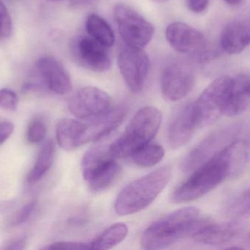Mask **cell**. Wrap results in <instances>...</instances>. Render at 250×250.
Segmentation results:
<instances>
[{
    "label": "cell",
    "instance_id": "obj_1",
    "mask_svg": "<svg viewBox=\"0 0 250 250\" xmlns=\"http://www.w3.org/2000/svg\"><path fill=\"white\" fill-rule=\"evenodd\" d=\"M248 161L247 144L235 139L214 158L194 170L190 177L174 191L171 201L185 204L202 198L226 179L239 175Z\"/></svg>",
    "mask_w": 250,
    "mask_h": 250
},
{
    "label": "cell",
    "instance_id": "obj_2",
    "mask_svg": "<svg viewBox=\"0 0 250 250\" xmlns=\"http://www.w3.org/2000/svg\"><path fill=\"white\" fill-rule=\"evenodd\" d=\"M207 220L201 218L196 207H185L170 213L152 223L141 237V246L145 250H160L174 245L195 230Z\"/></svg>",
    "mask_w": 250,
    "mask_h": 250
},
{
    "label": "cell",
    "instance_id": "obj_3",
    "mask_svg": "<svg viewBox=\"0 0 250 250\" xmlns=\"http://www.w3.org/2000/svg\"><path fill=\"white\" fill-rule=\"evenodd\" d=\"M171 176L172 167L166 165L131 182L116 199V213L130 215L145 209L163 192Z\"/></svg>",
    "mask_w": 250,
    "mask_h": 250
},
{
    "label": "cell",
    "instance_id": "obj_4",
    "mask_svg": "<svg viewBox=\"0 0 250 250\" xmlns=\"http://www.w3.org/2000/svg\"><path fill=\"white\" fill-rule=\"evenodd\" d=\"M161 112L154 107L141 109L132 117L124 133L109 146L111 155L116 159H125L141 147L151 142L162 123Z\"/></svg>",
    "mask_w": 250,
    "mask_h": 250
},
{
    "label": "cell",
    "instance_id": "obj_5",
    "mask_svg": "<svg viewBox=\"0 0 250 250\" xmlns=\"http://www.w3.org/2000/svg\"><path fill=\"white\" fill-rule=\"evenodd\" d=\"M230 76H220L211 82L193 103V114L197 128L205 127L217 121L224 114L228 92L231 82Z\"/></svg>",
    "mask_w": 250,
    "mask_h": 250
},
{
    "label": "cell",
    "instance_id": "obj_6",
    "mask_svg": "<svg viewBox=\"0 0 250 250\" xmlns=\"http://www.w3.org/2000/svg\"><path fill=\"white\" fill-rule=\"evenodd\" d=\"M240 129V125L232 124L210 134L186 156L182 162V170L185 173L194 171L214 158L236 139Z\"/></svg>",
    "mask_w": 250,
    "mask_h": 250
},
{
    "label": "cell",
    "instance_id": "obj_7",
    "mask_svg": "<svg viewBox=\"0 0 250 250\" xmlns=\"http://www.w3.org/2000/svg\"><path fill=\"white\" fill-rule=\"evenodd\" d=\"M114 17L122 39L126 45L143 48L152 39L154 26L129 6H116Z\"/></svg>",
    "mask_w": 250,
    "mask_h": 250
},
{
    "label": "cell",
    "instance_id": "obj_8",
    "mask_svg": "<svg viewBox=\"0 0 250 250\" xmlns=\"http://www.w3.org/2000/svg\"><path fill=\"white\" fill-rule=\"evenodd\" d=\"M112 98L96 87H85L70 98L69 111L81 120H95L109 114L114 109Z\"/></svg>",
    "mask_w": 250,
    "mask_h": 250
},
{
    "label": "cell",
    "instance_id": "obj_9",
    "mask_svg": "<svg viewBox=\"0 0 250 250\" xmlns=\"http://www.w3.org/2000/svg\"><path fill=\"white\" fill-rule=\"evenodd\" d=\"M167 42L178 52L188 54L200 63H204L212 54L208 49L205 36L198 29L183 23L176 22L166 28Z\"/></svg>",
    "mask_w": 250,
    "mask_h": 250
},
{
    "label": "cell",
    "instance_id": "obj_10",
    "mask_svg": "<svg viewBox=\"0 0 250 250\" xmlns=\"http://www.w3.org/2000/svg\"><path fill=\"white\" fill-rule=\"evenodd\" d=\"M108 47L90 35H79L72 41V57L79 66L94 72H105L111 67V57Z\"/></svg>",
    "mask_w": 250,
    "mask_h": 250
},
{
    "label": "cell",
    "instance_id": "obj_11",
    "mask_svg": "<svg viewBox=\"0 0 250 250\" xmlns=\"http://www.w3.org/2000/svg\"><path fill=\"white\" fill-rule=\"evenodd\" d=\"M118 66L129 89L133 92H141L149 70V58L145 51L126 45L119 53Z\"/></svg>",
    "mask_w": 250,
    "mask_h": 250
},
{
    "label": "cell",
    "instance_id": "obj_12",
    "mask_svg": "<svg viewBox=\"0 0 250 250\" xmlns=\"http://www.w3.org/2000/svg\"><path fill=\"white\" fill-rule=\"evenodd\" d=\"M194 85L193 71L183 63H171L162 73L161 92L167 101H177L185 98L191 92Z\"/></svg>",
    "mask_w": 250,
    "mask_h": 250
},
{
    "label": "cell",
    "instance_id": "obj_13",
    "mask_svg": "<svg viewBox=\"0 0 250 250\" xmlns=\"http://www.w3.org/2000/svg\"><path fill=\"white\" fill-rule=\"evenodd\" d=\"M36 68L41 80L50 91L59 95L71 91L72 81L65 68L51 56H44L36 62Z\"/></svg>",
    "mask_w": 250,
    "mask_h": 250
},
{
    "label": "cell",
    "instance_id": "obj_14",
    "mask_svg": "<svg viewBox=\"0 0 250 250\" xmlns=\"http://www.w3.org/2000/svg\"><path fill=\"white\" fill-rule=\"evenodd\" d=\"M241 225L236 222L211 223L205 221L192 234V239L202 245L221 246L230 243L239 234Z\"/></svg>",
    "mask_w": 250,
    "mask_h": 250
},
{
    "label": "cell",
    "instance_id": "obj_15",
    "mask_svg": "<svg viewBox=\"0 0 250 250\" xmlns=\"http://www.w3.org/2000/svg\"><path fill=\"white\" fill-rule=\"evenodd\" d=\"M121 167L112 156L104 159L83 174L93 192H101L112 186L120 176Z\"/></svg>",
    "mask_w": 250,
    "mask_h": 250
},
{
    "label": "cell",
    "instance_id": "obj_16",
    "mask_svg": "<svg viewBox=\"0 0 250 250\" xmlns=\"http://www.w3.org/2000/svg\"><path fill=\"white\" fill-rule=\"evenodd\" d=\"M250 44V18L234 19L223 28L220 36V45L228 54H239Z\"/></svg>",
    "mask_w": 250,
    "mask_h": 250
},
{
    "label": "cell",
    "instance_id": "obj_17",
    "mask_svg": "<svg viewBox=\"0 0 250 250\" xmlns=\"http://www.w3.org/2000/svg\"><path fill=\"white\" fill-rule=\"evenodd\" d=\"M197 129L193 114V104H189L179 110L169 127L168 142L173 149L186 145Z\"/></svg>",
    "mask_w": 250,
    "mask_h": 250
},
{
    "label": "cell",
    "instance_id": "obj_18",
    "mask_svg": "<svg viewBox=\"0 0 250 250\" xmlns=\"http://www.w3.org/2000/svg\"><path fill=\"white\" fill-rule=\"evenodd\" d=\"M250 101V77L246 73H241L232 78L224 114L235 117L242 114L248 108Z\"/></svg>",
    "mask_w": 250,
    "mask_h": 250
},
{
    "label": "cell",
    "instance_id": "obj_19",
    "mask_svg": "<svg viewBox=\"0 0 250 250\" xmlns=\"http://www.w3.org/2000/svg\"><path fill=\"white\" fill-rule=\"evenodd\" d=\"M86 123L72 118L62 119L56 128L59 145L66 151H72L83 144Z\"/></svg>",
    "mask_w": 250,
    "mask_h": 250
},
{
    "label": "cell",
    "instance_id": "obj_20",
    "mask_svg": "<svg viewBox=\"0 0 250 250\" xmlns=\"http://www.w3.org/2000/svg\"><path fill=\"white\" fill-rule=\"evenodd\" d=\"M86 29L88 35L98 42L110 48L115 42V36L109 23L96 14L89 15L86 19Z\"/></svg>",
    "mask_w": 250,
    "mask_h": 250
},
{
    "label": "cell",
    "instance_id": "obj_21",
    "mask_svg": "<svg viewBox=\"0 0 250 250\" xmlns=\"http://www.w3.org/2000/svg\"><path fill=\"white\" fill-rule=\"evenodd\" d=\"M55 156V145L54 141L48 139L42 145L35 165L29 173L27 181L29 183H35L42 179L50 170Z\"/></svg>",
    "mask_w": 250,
    "mask_h": 250
},
{
    "label": "cell",
    "instance_id": "obj_22",
    "mask_svg": "<svg viewBox=\"0 0 250 250\" xmlns=\"http://www.w3.org/2000/svg\"><path fill=\"white\" fill-rule=\"evenodd\" d=\"M128 234V227L124 223H116L105 229L92 242V250H109L121 243Z\"/></svg>",
    "mask_w": 250,
    "mask_h": 250
},
{
    "label": "cell",
    "instance_id": "obj_23",
    "mask_svg": "<svg viewBox=\"0 0 250 250\" xmlns=\"http://www.w3.org/2000/svg\"><path fill=\"white\" fill-rule=\"evenodd\" d=\"M164 156L163 146L151 142L137 150L130 158L138 167H151L158 164Z\"/></svg>",
    "mask_w": 250,
    "mask_h": 250
},
{
    "label": "cell",
    "instance_id": "obj_24",
    "mask_svg": "<svg viewBox=\"0 0 250 250\" xmlns=\"http://www.w3.org/2000/svg\"><path fill=\"white\" fill-rule=\"evenodd\" d=\"M229 214L234 217H246L250 216V189L233 198L228 207Z\"/></svg>",
    "mask_w": 250,
    "mask_h": 250
},
{
    "label": "cell",
    "instance_id": "obj_25",
    "mask_svg": "<svg viewBox=\"0 0 250 250\" xmlns=\"http://www.w3.org/2000/svg\"><path fill=\"white\" fill-rule=\"evenodd\" d=\"M46 135V126L42 120L35 119L28 127L27 139L31 143H39Z\"/></svg>",
    "mask_w": 250,
    "mask_h": 250
},
{
    "label": "cell",
    "instance_id": "obj_26",
    "mask_svg": "<svg viewBox=\"0 0 250 250\" xmlns=\"http://www.w3.org/2000/svg\"><path fill=\"white\" fill-rule=\"evenodd\" d=\"M19 98L14 91L7 88L0 90V108L7 111H15L18 107Z\"/></svg>",
    "mask_w": 250,
    "mask_h": 250
},
{
    "label": "cell",
    "instance_id": "obj_27",
    "mask_svg": "<svg viewBox=\"0 0 250 250\" xmlns=\"http://www.w3.org/2000/svg\"><path fill=\"white\" fill-rule=\"evenodd\" d=\"M12 32V20L4 3L0 0V40L10 37Z\"/></svg>",
    "mask_w": 250,
    "mask_h": 250
},
{
    "label": "cell",
    "instance_id": "obj_28",
    "mask_svg": "<svg viewBox=\"0 0 250 250\" xmlns=\"http://www.w3.org/2000/svg\"><path fill=\"white\" fill-rule=\"evenodd\" d=\"M43 250H92V242H58L42 248Z\"/></svg>",
    "mask_w": 250,
    "mask_h": 250
},
{
    "label": "cell",
    "instance_id": "obj_29",
    "mask_svg": "<svg viewBox=\"0 0 250 250\" xmlns=\"http://www.w3.org/2000/svg\"><path fill=\"white\" fill-rule=\"evenodd\" d=\"M36 202L32 201L26 204L21 209L19 210V212L15 216L14 220H13V225L14 226H19V225L23 224V223L27 220L30 214L33 212L36 207Z\"/></svg>",
    "mask_w": 250,
    "mask_h": 250
},
{
    "label": "cell",
    "instance_id": "obj_30",
    "mask_svg": "<svg viewBox=\"0 0 250 250\" xmlns=\"http://www.w3.org/2000/svg\"><path fill=\"white\" fill-rule=\"evenodd\" d=\"M14 129V124L9 120L0 122V145L10 137Z\"/></svg>",
    "mask_w": 250,
    "mask_h": 250
},
{
    "label": "cell",
    "instance_id": "obj_31",
    "mask_svg": "<svg viewBox=\"0 0 250 250\" xmlns=\"http://www.w3.org/2000/svg\"><path fill=\"white\" fill-rule=\"evenodd\" d=\"M187 1L189 10L195 13L205 11L209 4V0H187Z\"/></svg>",
    "mask_w": 250,
    "mask_h": 250
},
{
    "label": "cell",
    "instance_id": "obj_32",
    "mask_svg": "<svg viewBox=\"0 0 250 250\" xmlns=\"http://www.w3.org/2000/svg\"><path fill=\"white\" fill-rule=\"evenodd\" d=\"M26 245H27V239L24 236H21V237H18L16 239L8 241L6 243V245H4L2 249L23 250L26 248Z\"/></svg>",
    "mask_w": 250,
    "mask_h": 250
},
{
    "label": "cell",
    "instance_id": "obj_33",
    "mask_svg": "<svg viewBox=\"0 0 250 250\" xmlns=\"http://www.w3.org/2000/svg\"><path fill=\"white\" fill-rule=\"evenodd\" d=\"M226 3L230 4V5H237L242 2V0H224Z\"/></svg>",
    "mask_w": 250,
    "mask_h": 250
},
{
    "label": "cell",
    "instance_id": "obj_34",
    "mask_svg": "<svg viewBox=\"0 0 250 250\" xmlns=\"http://www.w3.org/2000/svg\"><path fill=\"white\" fill-rule=\"evenodd\" d=\"M156 1H166V0H156Z\"/></svg>",
    "mask_w": 250,
    "mask_h": 250
},
{
    "label": "cell",
    "instance_id": "obj_35",
    "mask_svg": "<svg viewBox=\"0 0 250 250\" xmlns=\"http://www.w3.org/2000/svg\"><path fill=\"white\" fill-rule=\"evenodd\" d=\"M50 1H60V0H50Z\"/></svg>",
    "mask_w": 250,
    "mask_h": 250
}]
</instances>
